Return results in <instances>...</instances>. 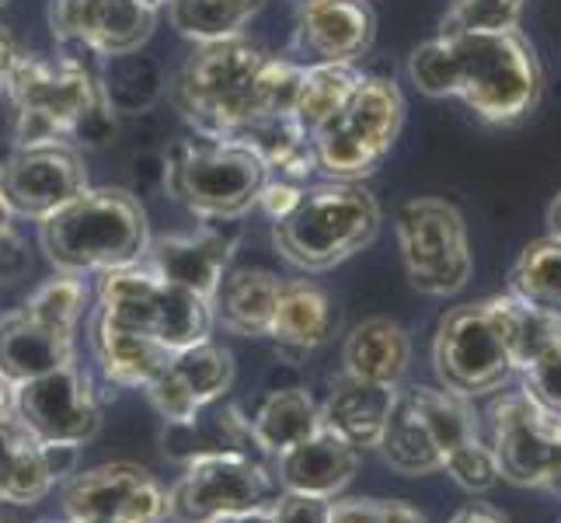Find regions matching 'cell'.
Instances as JSON below:
<instances>
[{"mask_svg": "<svg viewBox=\"0 0 561 523\" xmlns=\"http://www.w3.org/2000/svg\"><path fill=\"white\" fill-rule=\"evenodd\" d=\"M11 227V209L4 206V200H0V230H8Z\"/></svg>", "mask_w": 561, "mask_h": 523, "instance_id": "f907efd6", "label": "cell"}, {"mask_svg": "<svg viewBox=\"0 0 561 523\" xmlns=\"http://www.w3.org/2000/svg\"><path fill=\"white\" fill-rule=\"evenodd\" d=\"M102 84L77 60H38L18 56L8 94L18 109L14 137L18 147L32 144H70L84 112L102 99Z\"/></svg>", "mask_w": 561, "mask_h": 523, "instance_id": "ba28073f", "label": "cell"}, {"mask_svg": "<svg viewBox=\"0 0 561 523\" xmlns=\"http://www.w3.org/2000/svg\"><path fill=\"white\" fill-rule=\"evenodd\" d=\"M265 0H171V25L192 43H224L238 38L262 11Z\"/></svg>", "mask_w": 561, "mask_h": 523, "instance_id": "836d02e7", "label": "cell"}, {"mask_svg": "<svg viewBox=\"0 0 561 523\" xmlns=\"http://www.w3.org/2000/svg\"><path fill=\"white\" fill-rule=\"evenodd\" d=\"M0 425H4V422H0Z\"/></svg>", "mask_w": 561, "mask_h": 523, "instance_id": "9f6ffc18", "label": "cell"}, {"mask_svg": "<svg viewBox=\"0 0 561 523\" xmlns=\"http://www.w3.org/2000/svg\"><path fill=\"white\" fill-rule=\"evenodd\" d=\"M91 345L102 363V374L119 387H147L171 360V349H164L161 342L102 315H94L91 321Z\"/></svg>", "mask_w": 561, "mask_h": 523, "instance_id": "484cf974", "label": "cell"}, {"mask_svg": "<svg viewBox=\"0 0 561 523\" xmlns=\"http://www.w3.org/2000/svg\"><path fill=\"white\" fill-rule=\"evenodd\" d=\"M84 189L88 171L70 144L18 147L8 161H0V200L11 217L46 220Z\"/></svg>", "mask_w": 561, "mask_h": 523, "instance_id": "5bb4252c", "label": "cell"}, {"mask_svg": "<svg viewBox=\"0 0 561 523\" xmlns=\"http://www.w3.org/2000/svg\"><path fill=\"white\" fill-rule=\"evenodd\" d=\"M412 84L430 99H454V46L447 35L422 43L409 60Z\"/></svg>", "mask_w": 561, "mask_h": 523, "instance_id": "8d00e7d4", "label": "cell"}, {"mask_svg": "<svg viewBox=\"0 0 561 523\" xmlns=\"http://www.w3.org/2000/svg\"><path fill=\"white\" fill-rule=\"evenodd\" d=\"M248 422L255 447L276 457L321 430V405L304 387H279L259 405V412Z\"/></svg>", "mask_w": 561, "mask_h": 523, "instance_id": "83f0119b", "label": "cell"}, {"mask_svg": "<svg viewBox=\"0 0 561 523\" xmlns=\"http://www.w3.org/2000/svg\"><path fill=\"white\" fill-rule=\"evenodd\" d=\"M519 377H524L519 391H524L548 419L561 422V342H554L534 363H527L524 371H519Z\"/></svg>", "mask_w": 561, "mask_h": 523, "instance_id": "74e56055", "label": "cell"}, {"mask_svg": "<svg viewBox=\"0 0 561 523\" xmlns=\"http://www.w3.org/2000/svg\"><path fill=\"white\" fill-rule=\"evenodd\" d=\"M300 192H304V185H297V182H283V179H265V185H262V192H259V206L268 213V220H283L289 209L297 206V200H300Z\"/></svg>", "mask_w": 561, "mask_h": 523, "instance_id": "b9f144b4", "label": "cell"}, {"mask_svg": "<svg viewBox=\"0 0 561 523\" xmlns=\"http://www.w3.org/2000/svg\"><path fill=\"white\" fill-rule=\"evenodd\" d=\"M380 523H425V516L415 507H409V502L391 499V502H380Z\"/></svg>", "mask_w": 561, "mask_h": 523, "instance_id": "f6af8a7d", "label": "cell"}, {"mask_svg": "<svg viewBox=\"0 0 561 523\" xmlns=\"http://www.w3.org/2000/svg\"><path fill=\"white\" fill-rule=\"evenodd\" d=\"M335 328L339 315L328 289L311 280H283L268 339H276L283 349H294V353H311L335 336Z\"/></svg>", "mask_w": 561, "mask_h": 523, "instance_id": "d4e9b609", "label": "cell"}, {"mask_svg": "<svg viewBox=\"0 0 561 523\" xmlns=\"http://www.w3.org/2000/svg\"><path fill=\"white\" fill-rule=\"evenodd\" d=\"M273 496L276 478L251 454H196L168 492V516L179 523H234L262 510Z\"/></svg>", "mask_w": 561, "mask_h": 523, "instance_id": "30bf717a", "label": "cell"}, {"mask_svg": "<svg viewBox=\"0 0 561 523\" xmlns=\"http://www.w3.org/2000/svg\"><path fill=\"white\" fill-rule=\"evenodd\" d=\"M88 304V286L77 273H60L56 280L43 283L35 294L25 300L22 311L43 325L64 328V332H77V321L84 315Z\"/></svg>", "mask_w": 561, "mask_h": 523, "instance_id": "e575fe53", "label": "cell"}, {"mask_svg": "<svg viewBox=\"0 0 561 523\" xmlns=\"http://www.w3.org/2000/svg\"><path fill=\"white\" fill-rule=\"evenodd\" d=\"M0 4H8V0H0Z\"/></svg>", "mask_w": 561, "mask_h": 523, "instance_id": "11a10c76", "label": "cell"}, {"mask_svg": "<svg viewBox=\"0 0 561 523\" xmlns=\"http://www.w3.org/2000/svg\"><path fill=\"white\" fill-rule=\"evenodd\" d=\"M304 64L268 56L244 35L206 43L175 77V105L209 140H234L265 115L294 109Z\"/></svg>", "mask_w": 561, "mask_h": 523, "instance_id": "6da1fadb", "label": "cell"}, {"mask_svg": "<svg viewBox=\"0 0 561 523\" xmlns=\"http://www.w3.org/2000/svg\"><path fill=\"white\" fill-rule=\"evenodd\" d=\"M38 245L60 273H112L144 259L147 213L126 189H84L38 220Z\"/></svg>", "mask_w": 561, "mask_h": 523, "instance_id": "7a4b0ae2", "label": "cell"}, {"mask_svg": "<svg viewBox=\"0 0 561 523\" xmlns=\"http://www.w3.org/2000/svg\"><path fill=\"white\" fill-rule=\"evenodd\" d=\"M56 486L43 454V440H35L22 422L8 419L0 425V502L32 507Z\"/></svg>", "mask_w": 561, "mask_h": 523, "instance_id": "4316f807", "label": "cell"}, {"mask_svg": "<svg viewBox=\"0 0 561 523\" xmlns=\"http://www.w3.org/2000/svg\"><path fill=\"white\" fill-rule=\"evenodd\" d=\"M14 419L43 443H84L99 433L102 409L91 377L77 360L56 371L14 384Z\"/></svg>", "mask_w": 561, "mask_h": 523, "instance_id": "4fadbf2b", "label": "cell"}, {"mask_svg": "<svg viewBox=\"0 0 561 523\" xmlns=\"http://www.w3.org/2000/svg\"><path fill=\"white\" fill-rule=\"evenodd\" d=\"M73 360V332L28 318L25 311L0 318V374L11 384L43 377Z\"/></svg>", "mask_w": 561, "mask_h": 523, "instance_id": "603a6c76", "label": "cell"}, {"mask_svg": "<svg viewBox=\"0 0 561 523\" xmlns=\"http://www.w3.org/2000/svg\"><path fill=\"white\" fill-rule=\"evenodd\" d=\"M18 46H14V38L8 35V29H0V94L8 91V81H11V70L18 64Z\"/></svg>", "mask_w": 561, "mask_h": 523, "instance_id": "ee69618b", "label": "cell"}, {"mask_svg": "<svg viewBox=\"0 0 561 523\" xmlns=\"http://www.w3.org/2000/svg\"><path fill=\"white\" fill-rule=\"evenodd\" d=\"M398 391L387 384H370V380H356V377H342L328 401L321 405V425L342 436L350 447L363 451H377L383 425L391 419Z\"/></svg>", "mask_w": 561, "mask_h": 523, "instance_id": "44dd1931", "label": "cell"}, {"mask_svg": "<svg viewBox=\"0 0 561 523\" xmlns=\"http://www.w3.org/2000/svg\"><path fill=\"white\" fill-rule=\"evenodd\" d=\"M234 245H238V230L227 220H217L192 230V235H171L161 241H150L140 262L153 269L161 280L192 289L203 300H213L224 280V269L230 255H234Z\"/></svg>", "mask_w": 561, "mask_h": 523, "instance_id": "d6986e66", "label": "cell"}, {"mask_svg": "<svg viewBox=\"0 0 561 523\" xmlns=\"http://www.w3.org/2000/svg\"><path fill=\"white\" fill-rule=\"evenodd\" d=\"M492 454L499 478L519 489H545L554 496L561 422L548 419L524 391H510L492 401Z\"/></svg>", "mask_w": 561, "mask_h": 523, "instance_id": "7c38bea8", "label": "cell"}, {"mask_svg": "<svg viewBox=\"0 0 561 523\" xmlns=\"http://www.w3.org/2000/svg\"><path fill=\"white\" fill-rule=\"evenodd\" d=\"M404 126V99L391 77H366L335 115L311 133L314 161L332 182H363L383 164Z\"/></svg>", "mask_w": 561, "mask_h": 523, "instance_id": "5b68a950", "label": "cell"}, {"mask_svg": "<svg viewBox=\"0 0 561 523\" xmlns=\"http://www.w3.org/2000/svg\"><path fill=\"white\" fill-rule=\"evenodd\" d=\"M398 248L409 283L425 297H454L474 273L463 213L436 196L409 200L398 209Z\"/></svg>", "mask_w": 561, "mask_h": 523, "instance_id": "9c48e42d", "label": "cell"}, {"mask_svg": "<svg viewBox=\"0 0 561 523\" xmlns=\"http://www.w3.org/2000/svg\"><path fill=\"white\" fill-rule=\"evenodd\" d=\"M527 0H454L439 32H502L519 29Z\"/></svg>", "mask_w": 561, "mask_h": 523, "instance_id": "d590c367", "label": "cell"}, {"mask_svg": "<svg viewBox=\"0 0 561 523\" xmlns=\"http://www.w3.org/2000/svg\"><path fill=\"white\" fill-rule=\"evenodd\" d=\"M380 203L359 182H321L300 192L297 206L273 224L279 255L300 273H324L377 238Z\"/></svg>", "mask_w": 561, "mask_h": 523, "instance_id": "277c9868", "label": "cell"}, {"mask_svg": "<svg viewBox=\"0 0 561 523\" xmlns=\"http://www.w3.org/2000/svg\"><path fill=\"white\" fill-rule=\"evenodd\" d=\"M140 4H147V8L158 11V8H171V0H140Z\"/></svg>", "mask_w": 561, "mask_h": 523, "instance_id": "816d5d0a", "label": "cell"}, {"mask_svg": "<svg viewBox=\"0 0 561 523\" xmlns=\"http://www.w3.org/2000/svg\"><path fill=\"white\" fill-rule=\"evenodd\" d=\"M328 523H380V499H332Z\"/></svg>", "mask_w": 561, "mask_h": 523, "instance_id": "7bdbcfd3", "label": "cell"}, {"mask_svg": "<svg viewBox=\"0 0 561 523\" xmlns=\"http://www.w3.org/2000/svg\"><path fill=\"white\" fill-rule=\"evenodd\" d=\"M14 419V384L0 374V422Z\"/></svg>", "mask_w": 561, "mask_h": 523, "instance_id": "7dc6e473", "label": "cell"}, {"mask_svg": "<svg viewBox=\"0 0 561 523\" xmlns=\"http://www.w3.org/2000/svg\"><path fill=\"white\" fill-rule=\"evenodd\" d=\"M115 325L144 332L161 342L171 353L196 345L213 332V307L192 289L161 280L144 262L102 273L99 283V311Z\"/></svg>", "mask_w": 561, "mask_h": 523, "instance_id": "8992f818", "label": "cell"}, {"mask_svg": "<svg viewBox=\"0 0 561 523\" xmlns=\"http://www.w3.org/2000/svg\"><path fill=\"white\" fill-rule=\"evenodd\" d=\"M489 311L499 325V336L506 342V353L513 360V371H524L545 349L561 342V321L537 311L513 294L489 297Z\"/></svg>", "mask_w": 561, "mask_h": 523, "instance_id": "f546056e", "label": "cell"}, {"mask_svg": "<svg viewBox=\"0 0 561 523\" xmlns=\"http://www.w3.org/2000/svg\"><path fill=\"white\" fill-rule=\"evenodd\" d=\"M450 523H510L499 510L485 507V502H471V507H463Z\"/></svg>", "mask_w": 561, "mask_h": 523, "instance_id": "bcb514c9", "label": "cell"}, {"mask_svg": "<svg viewBox=\"0 0 561 523\" xmlns=\"http://www.w3.org/2000/svg\"><path fill=\"white\" fill-rule=\"evenodd\" d=\"M158 25V11L140 0H49V29L60 43L102 56H133Z\"/></svg>", "mask_w": 561, "mask_h": 523, "instance_id": "e0dca14e", "label": "cell"}, {"mask_svg": "<svg viewBox=\"0 0 561 523\" xmlns=\"http://www.w3.org/2000/svg\"><path fill=\"white\" fill-rule=\"evenodd\" d=\"M548 227H551V235L554 238H561V192L551 200V206H548Z\"/></svg>", "mask_w": 561, "mask_h": 523, "instance_id": "c3c4849f", "label": "cell"}, {"mask_svg": "<svg viewBox=\"0 0 561 523\" xmlns=\"http://www.w3.org/2000/svg\"><path fill=\"white\" fill-rule=\"evenodd\" d=\"M268 179L262 158L241 140L182 144L168 161V192L203 220H238L259 206Z\"/></svg>", "mask_w": 561, "mask_h": 523, "instance_id": "52a82bcc", "label": "cell"}, {"mask_svg": "<svg viewBox=\"0 0 561 523\" xmlns=\"http://www.w3.org/2000/svg\"><path fill=\"white\" fill-rule=\"evenodd\" d=\"M67 520L108 516L126 523H161L168 516V492L140 464H99L67 481L64 489Z\"/></svg>", "mask_w": 561, "mask_h": 523, "instance_id": "9a60e30c", "label": "cell"}, {"mask_svg": "<svg viewBox=\"0 0 561 523\" xmlns=\"http://www.w3.org/2000/svg\"><path fill=\"white\" fill-rule=\"evenodd\" d=\"M0 523H22V520H14V516H8V513H0ZM46 523H53V520H46Z\"/></svg>", "mask_w": 561, "mask_h": 523, "instance_id": "db71d44e", "label": "cell"}, {"mask_svg": "<svg viewBox=\"0 0 561 523\" xmlns=\"http://www.w3.org/2000/svg\"><path fill=\"white\" fill-rule=\"evenodd\" d=\"M345 377L398 387L412 363V339L391 318L359 321L342 345Z\"/></svg>", "mask_w": 561, "mask_h": 523, "instance_id": "cb8c5ba5", "label": "cell"}, {"mask_svg": "<svg viewBox=\"0 0 561 523\" xmlns=\"http://www.w3.org/2000/svg\"><path fill=\"white\" fill-rule=\"evenodd\" d=\"M359 81H363V70L356 64H311V67H304L289 115H294L307 133H314L328 115H335L345 102H350V94L359 88Z\"/></svg>", "mask_w": 561, "mask_h": 523, "instance_id": "d6a6232c", "label": "cell"}, {"mask_svg": "<svg viewBox=\"0 0 561 523\" xmlns=\"http://www.w3.org/2000/svg\"><path fill=\"white\" fill-rule=\"evenodd\" d=\"M506 294L561 321V238H537L519 251Z\"/></svg>", "mask_w": 561, "mask_h": 523, "instance_id": "4dcf8cb0", "label": "cell"}, {"mask_svg": "<svg viewBox=\"0 0 561 523\" xmlns=\"http://www.w3.org/2000/svg\"><path fill=\"white\" fill-rule=\"evenodd\" d=\"M443 471H447L463 492H489L499 486V464H495V454L489 443H471V447L457 451L454 457H447L443 464Z\"/></svg>", "mask_w": 561, "mask_h": 523, "instance_id": "f35d334b", "label": "cell"}, {"mask_svg": "<svg viewBox=\"0 0 561 523\" xmlns=\"http://www.w3.org/2000/svg\"><path fill=\"white\" fill-rule=\"evenodd\" d=\"M32 269V255L25 241L14 235V227L0 230V283H14L22 280Z\"/></svg>", "mask_w": 561, "mask_h": 523, "instance_id": "60d3db41", "label": "cell"}, {"mask_svg": "<svg viewBox=\"0 0 561 523\" xmlns=\"http://www.w3.org/2000/svg\"><path fill=\"white\" fill-rule=\"evenodd\" d=\"M554 496H561V454H558V478H554Z\"/></svg>", "mask_w": 561, "mask_h": 523, "instance_id": "f5cc1de1", "label": "cell"}, {"mask_svg": "<svg viewBox=\"0 0 561 523\" xmlns=\"http://www.w3.org/2000/svg\"><path fill=\"white\" fill-rule=\"evenodd\" d=\"M234 384V356L220 342L203 339L171 353L168 366L144 391L168 425H188L213 401H220Z\"/></svg>", "mask_w": 561, "mask_h": 523, "instance_id": "2e32d148", "label": "cell"}, {"mask_svg": "<svg viewBox=\"0 0 561 523\" xmlns=\"http://www.w3.org/2000/svg\"><path fill=\"white\" fill-rule=\"evenodd\" d=\"M433 363L439 384L460 398L492 395L506 384L513 360L489 311V300L463 304L443 315L433 342Z\"/></svg>", "mask_w": 561, "mask_h": 523, "instance_id": "8fae6325", "label": "cell"}, {"mask_svg": "<svg viewBox=\"0 0 561 523\" xmlns=\"http://www.w3.org/2000/svg\"><path fill=\"white\" fill-rule=\"evenodd\" d=\"M383 461L391 464L394 471L401 475H436L443 471V457L436 451V443L425 430V422L419 419L415 405L409 401V395L398 391L394 398V409L391 419L383 425V436H380V447Z\"/></svg>", "mask_w": 561, "mask_h": 523, "instance_id": "f1b7e54d", "label": "cell"}, {"mask_svg": "<svg viewBox=\"0 0 561 523\" xmlns=\"http://www.w3.org/2000/svg\"><path fill=\"white\" fill-rule=\"evenodd\" d=\"M283 280L268 269H234L224 273L217 294H213V325L241 339H262L273 328L276 300Z\"/></svg>", "mask_w": 561, "mask_h": 523, "instance_id": "7402d4cb", "label": "cell"}, {"mask_svg": "<svg viewBox=\"0 0 561 523\" xmlns=\"http://www.w3.org/2000/svg\"><path fill=\"white\" fill-rule=\"evenodd\" d=\"M377 38V14L366 0H304L294 25L297 64H356Z\"/></svg>", "mask_w": 561, "mask_h": 523, "instance_id": "ac0fdd59", "label": "cell"}, {"mask_svg": "<svg viewBox=\"0 0 561 523\" xmlns=\"http://www.w3.org/2000/svg\"><path fill=\"white\" fill-rule=\"evenodd\" d=\"M356 468H359V451L321 425L314 436H307L297 447L276 454L273 478L283 486V492L332 502L335 496L345 492Z\"/></svg>", "mask_w": 561, "mask_h": 523, "instance_id": "ffe728a7", "label": "cell"}, {"mask_svg": "<svg viewBox=\"0 0 561 523\" xmlns=\"http://www.w3.org/2000/svg\"><path fill=\"white\" fill-rule=\"evenodd\" d=\"M234 523H328V502L283 492L268 499L262 510L248 513Z\"/></svg>", "mask_w": 561, "mask_h": 523, "instance_id": "ab89813d", "label": "cell"}, {"mask_svg": "<svg viewBox=\"0 0 561 523\" xmlns=\"http://www.w3.org/2000/svg\"><path fill=\"white\" fill-rule=\"evenodd\" d=\"M404 395H409L419 419L425 422V430H430L443 464H447V457H454L457 451L471 447V443L481 440L478 419L471 412L468 398L447 391V387H412V391H404Z\"/></svg>", "mask_w": 561, "mask_h": 523, "instance_id": "1f68e13d", "label": "cell"}, {"mask_svg": "<svg viewBox=\"0 0 561 523\" xmlns=\"http://www.w3.org/2000/svg\"><path fill=\"white\" fill-rule=\"evenodd\" d=\"M67 523H126V520H108V516H81V520H67Z\"/></svg>", "mask_w": 561, "mask_h": 523, "instance_id": "681fc988", "label": "cell"}, {"mask_svg": "<svg viewBox=\"0 0 561 523\" xmlns=\"http://www.w3.org/2000/svg\"><path fill=\"white\" fill-rule=\"evenodd\" d=\"M454 46V99L478 120L510 126L527 120L545 91L537 49L519 29L443 32Z\"/></svg>", "mask_w": 561, "mask_h": 523, "instance_id": "3957f363", "label": "cell"}]
</instances>
